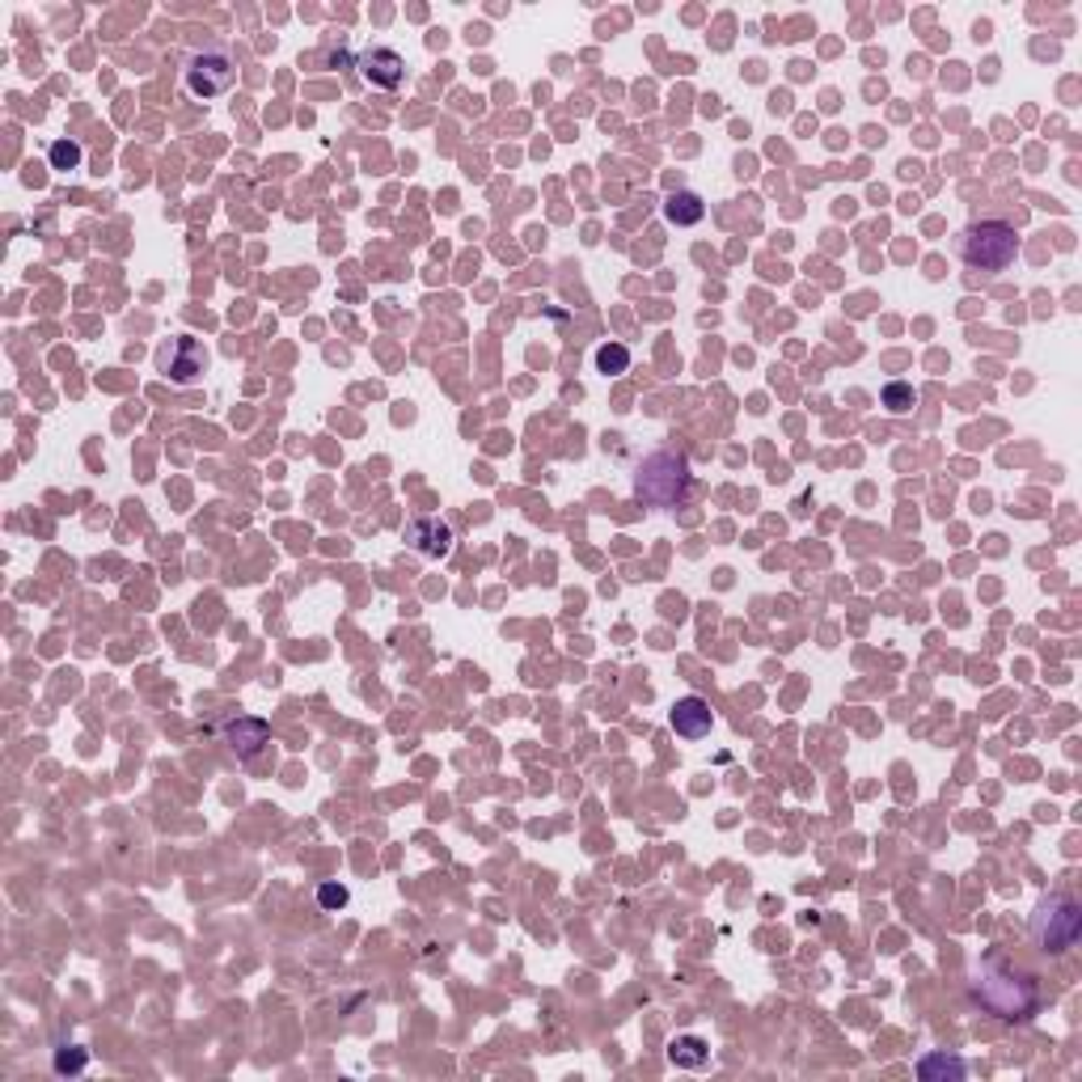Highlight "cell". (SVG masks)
<instances>
[{
    "mask_svg": "<svg viewBox=\"0 0 1082 1082\" xmlns=\"http://www.w3.org/2000/svg\"><path fill=\"white\" fill-rule=\"evenodd\" d=\"M161 364H165V372H170V381L178 385H191L195 377H200L203 368H207V351H203L200 338L182 335L165 356H161Z\"/></svg>",
    "mask_w": 1082,
    "mask_h": 1082,
    "instance_id": "8",
    "label": "cell"
},
{
    "mask_svg": "<svg viewBox=\"0 0 1082 1082\" xmlns=\"http://www.w3.org/2000/svg\"><path fill=\"white\" fill-rule=\"evenodd\" d=\"M673 732L681 736V741H702V736H711V727H715V715H711V702L698 698V694H690V698H681L673 706Z\"/></svg>",
    "mask_w": 1082,
    "mask_h": 1082,
    "instance_id": "9",
    "label": "cell"
},
{
    "mask_svg": "<svg viewBox=\"0 0 1082 1082\" xmlns=\"http://www.w3.org/2000/svg\"><path fill=\"white\" fill-rule=\"evenodd\" d=\"M702 216H706V203H702L698 191H673V195L664 200V221H668V225L690 228V225H698Z\"/></svg>",
    "mask_w": 1082,
    "mask_h": 1082,
    "instance_id": "11",
    "label": "cell"
},
{
    "mask_svg": "<svg viewBox=\"0 0 1082 1082\" xmlns=\"http://www.w3.org/2000/svg\"><path fill=\"white\" fill-rule=\"evenodd\" d=\"M347 901H351V892H347L343 884H321V888H317V905H321V909H343Z\"/></svg>",
    "mask_w": 1082,
    "mask_h": 1082,
    "instance_id": "18",
    "label": "cell"
},
{
    "mask_svg": "<svg viewBox=\"0 0 1082 1082\" xmlns=\"http://www.w3.org/2000/svg\"><path fill=\"white\" fill-rule=\"evenodd\" d=\"M884 406H888L892 415H905V410L918 406V389H913L909 381H888L884 385Z\"/></svg>",
    "mask_w": 1082,
    "mask_h": 1082,
    "instance_id": "16",
    "label": "cell"
},
{
    "mask_svg": "<svg viewBox=\"0 0 1082 1082\" xmlns=\"http://www.w3.org/2000/svg\"><path fill=\"white\" fill-rule=\"evenodd\" d=\"M690 482H694L690 461L673 449H660L634 473V496L643 503H652V508H676L681 499L690 496Z\"/></svg>",
    "mask_w": 1082,
    "mask_h": 1082,
    "instance_id": "3",
    "label": "cell"
},
{
    "mask_svg": "<svg viewBox=\"0 0 1082 1082\" xmlns=\"http://www.w3.org/2000/svg\"><path fill=\"white\" fill-rule=\"evenodd\" d=\"M356 68H360V76L372 90H398L406 76V60L394 47H368V51L356 55Z\"/></svg>",
    "mask_w": 1082,
    "mask_h": 1082,
    "instance_id": "6",
    "label": "cell"
},
{
    "mask_svg": "<svg viewBox=\"0 0 1082 1082\" xmlns=\"http://www.w3.org/2000/svg\"><path fill=\"white\" fill-rule=\"evenodd\" d=\"M969 1074V1065L960 1058H947V1053H926L922 1061H918V1079L935 1082V1079H964Z\"/></svg>",
    "mask_w": 1082,
    "mask_h": 1082,
    "instance_id": "13",
    "label": "cell"
},
{
    "mask_svg": "<svg viewBox=\"0 0 1082 1082\" xmlns=\"http://www.w3.org/2000/svg\"><path fill=\"white\" fill-rule=\"evenodd\" d=\"M956 254L964 258V267L977 275H1002L1019 258V233L1011 221L1002 216H981L969 228H960L956 237Z\"/></svg>",
    "mask_w": 1082,
    "mask_h": 1082,
    "instance_id": "2",
    "label": "cell"
},
{
    "mask_svg": "<svg viewBox=\"0 0 1082 1082\" xmlns=\"http://www.w3.org/2000/svg\"><path fill=\"white\" fill-rule=\"evenodd\" d=\"M221 732H225V744L242 757V762L258 757V753L270 744V723L258 719V715H237V719H228Z\"/></svg>",
    "mask_w": 1082,
    "mask_h": 1082,
    "instance_id": "7",
    "label": "cell"
},
{
    "mask_svg": "<svg viewBox=\"0 0 1082 1082\" xmlns=\"http://www.w3.org/2000/svg\"><path fill=\"white\" fill-rule=\"evenodd\" d=\"M977 1002L998 1019H1028L1040 1007V986L1032 972L1014 969L1007 960H986L977 981H972Z\"/></svg>",
    "mask_w": 1082,
    "mask_h": 1082,
    "instance_id": "1",
    "label": "cell"
},
{
    "mask_svg": "<svg viewBox=\"0 0 1082 1082\" xmlns=\"http://www.w3.org/2000/svg\"><path fill=\"white\" fill-rule=\"evenodd\" d=\"M668 1061L681 1065V1070H702V1065L711 1061V1049H706V1040L702 1037H676L673 1044H668Z\"/></svg>",
    "mask_w": 1082,
    "mask_h": 1082,
    "instance_id": "12",
    "label": "cell"
},
{
    "mask_svg": "<svg viewBox=\"0 0 1082 1082\" xmlns=\"http://www.w3.org/2000/svg\"><path fill=\"white\" fill-rule=\"evenodd\" d=\"M596 372H605V377H622V372H631V351H626L622 343H605V347H596Z\"/></svg>",
    "mask_w": 1082,
    "mask_h": 1082,
    "instance_id": "14",
    "label": "cell"
},
{
    "mask_svg": "<svg viewBox=\"0 0 1082 1082\" xmlns=\"http://www.w3.org/2000/svg\"><path fill=\"white\" fill-rule=\"evenodd\" d=\"M406 541H410V550H419L423 559H445V554L452 550V529L436 517H419V520H410Z\"/></svg>",
    "mask_w": 1082,
    "mask_h": 1082,
    "instance_id": "10",
    "label": "cell"
},
{
    "mask_svg": "<svg viewBox=\"0 0 1082 1082\" xmlns=\"http://www.w3.org/2000/svg\"><path fill=\"white\" fill-rule=\"evenodd\" d=\"M47 161H51V170H81V161H85V149L76 144V140H55L51 149H47Z\"/></svg>",
    "mask_w": 1082,
    "mask_h": 1082,
    "instance_id": "15",
    "label": "cell"
},
{
    "mask_svg": "<svg viewBox=\"0 0 1082 1082\" xmlns=\"http://www.w3.org/2000/svg\"><path fill=\"white\" fill-rule=\"evenodd\" d=\"M237 81V55L221 43H207L200 51H191V60L182 68V85L191 98H221V93L233 90Z\"/></svg>",
    "mask_w": 1082,
    "mask_h": 1082,
    "instance_id": "5",
    "label": "cell"
},
{
    "mask_svg": "<svg viewBox=\"0 0 1082 1082\" xmlns=\"http://www.w3.org/2000/svg\"><path fill=\"white\" fill-rule=\"evenodd\" d=\"M85 1065H90V1053H85V1049H76V1044L55 1049V1074H81Z\"/></svg>",
    "mask_w": 1082,
    "mask_h": 1082,
    "instance_id": "17",
    "label": "cell"
},
{
    "mask_svg": "<svg viewBox=\"0 0 1082 1082\" xmlns=\"http://www.w3.org/2000/svg\"><path fill=\"white\" fill-rule=\"evenodd\" d=\"M1082 935V905L1070 892H1053L1049 901H1040V909L1032 913V939L1040 951L1061 956L1079 943Z\"/></svg>",
    "mask_w": 1082,
    "mask_h": 1082,
    "instance_id": "4",
    "label": "cell"
}]
</instances>
